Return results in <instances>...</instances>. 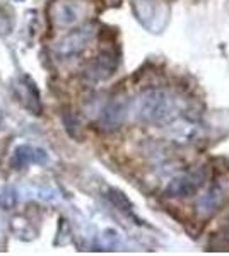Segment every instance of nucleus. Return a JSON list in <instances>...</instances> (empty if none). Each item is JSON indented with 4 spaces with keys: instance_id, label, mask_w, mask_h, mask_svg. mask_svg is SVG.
<instances>
[{
    "instance_id": "obj_13",
    "label": "nucleus",
    "mask_w": 229,
    "mask_h": 256,
    "mask_svg": "<svg viewBox=\"0 0 229 256\" xmlns=\"http://www.w3.org/2000/svg\"><path fill=\"white\" fill-rule=\"evenodd\" d=\"M18 192H16L14 188L7 186L4 188L2 192H0V208L4 210H11L14 208L16 205H18Z\"/></svg>"
},
{
    "instance_id": "obj_5",
    "label": "nucleus",
    "mask_w": 229,
    "mask_h": 256,
    "mask_svg": "<svg viewBox=\"0 0 229 256\" xmlns=\"http://www.w3.org/2000/svg\"><path fill=\"white\" fill-rule=\"evenodd\" d=\"M229 193L227 183H224L222 180H215L214 183L207 188L205 193H202L195 202V208H197L198 216L202 217H212L214 214H217L220 207L224 205Z\"/></svg>"
},
{
    "instance_id": "obj_6",
    "label": "nucleus",
    "mask_w": 229,
    "mask_h": 256,
    "mask_svg": "<svg viewBox=\"0 0 229 256\" xmlns=\"http://www.w3.org/2000/svg\"><path fill=\"white\" fill-rule=\"evenodd\" d=\"M94 36V30L91 26H86V28H81V30H76L69 34H65L64 38L57 43L55 46V52L58 53L60 56H72V55H77L84 50L89 41L93 40Z\"/></svg>"
},
{
    "instance_id": "obj_10",
    "label": "nucleus",
    "mask_w": 229,
    "mask_h": 256,
    "mask_svg": "<svg viewBox=\"0 0 229 256\" xmlns=\"http://www.w3.org/2000/svg\"><path fill=\"white\" fill-rule=\"evenodd\" d=\"M84 14V7L79 2H60L55 7V19L57 24L60 26H70V24L77 22Z\"/></svg>"
},
{
    "instance_id": "obj_12",
    "label": "nucleus",
    "mask_w": 229,
    "mask_h": 256,
    "mask_svg": "<svg viewBox=\"0 0 229 256\" xmlns=\"http://www.w3.org/2000/svg\"><path fill=\"white\" fill-rule=\"evenodd\" d=\"M108 198H110L111 204L116 205L120 210H123V212H127V214L132 212L130 202L127 200V196H125L122 192H118V190H115V188H110L108 190Z\"/></svg>"
},
{
    "instance_id": "obj_15",
    "label": "nucleus",
    "mask_w": 229,
    "mask_h": 256,
    "mask_svg": "<svg viewBox=\"0 0 229 256\" xmlns=\"http://www.w3.org/2000/svg\"><path fill=\"white\" fill-rule=\"evenodd\" d=\"M120 242V234L115 229H106L101 236V246L103 248H116Z\"/></svg>"
},
{
    "instance_id": "obj_3",
    "label": "nucleus",
    "mask_w": 229,
    "mask_h": 256,
    "mask_svg": "<svg viewBox=\"0 0 229 256\" xmlns=\"http://www.w3.org/2000/svg\"><path fill=\"white\" fill-rule=\"evenodd\" d=\"M135 18L145 30L161 32L168 22V9L159 0H132Z\"/></svg>"
},
{
    "instance_id": "obj_4",
    "label": "nucleus",
    "mask_w": 229,
    "mask_h": 256,
    "mask_svg": "<svg viewBox=\"0 0 229 256\" xmlns=\"http://www.w3.org/2000/svg\"><path fill=\"white\" fill-rule=\"evenodd\" d=\"M202 135V126L197 120L188 116H174L166 123V137L178 146H190Z\"/></svg>"
},
{
    "instance_id": "obj_17",
    "label": "nucleus",
    "mask_w": 229,
    "mask_h": 256,
    "mask_svg": "<svg viewBox=\"0 0 229 256\" xmlns=\"http://www.w3.org/2000/svg\"><path fill=\"white\" fill-rule=\"evenodd\" d=\"M16 2H23V0H16Z\"/></svg>"
},
{
    "instance_id": "obj_14",
    "label": "nucleus",
    "mask_w": 229,
    "mask_h": 256,
    "mask_svg": "<svg viewBox=\"0 0 229 256\" xmlns=\"http://www.w3.org/2000/svg\"><path fill=\"white\" fill-rule=\"evenodd\" d=\"M12 28H14V20H12V16L6 9H0V36L11 34Z\"/></svg>"
},
{
    "instance_id": "obj_7",
    "label": "nucleus",
    "mask_w": 229,
    "mask_h": 256,
    "mask_svg": "<svg viewBox=\"0 0 229 256\" xmlns=\"http://www.w3.org/2000/svg\"><path fill=\"white\" fill-rule=\"evenodd\" d=\"M16 90H18V96L21 99V102L24 104L29 113L40 116L41 111H43V106H41V96L40 90L36 88V84L33 82L31 77L23 76L19 77L18 84H16Z\"/></svg>"
},
{
    "instance_id": "obj_9",
    "label": "nucleus",
    "mask_w": 229,
    "mask_h": 256,
    "mask_svg": "<svg viewBox=\"0 0 229 256\" xmlns=\"http://www.w3.org/2000/svg\"><path fill=\"white\" fill-rule=\"evenodd\" d=\"M128 113V108L123 101H113L103 110L101 116H99V123L106 128V130H115L123 123L125 116Z\"/></svg>"
},
{
    "instance_id": "obj_2",
    "label": "nucleus",
    "mask_w": 229,
    "mask_h": 256,
    "mask_svg": "<svg viewBox=\"0 0 229 256\" xmlns=\"http://www.w3.org/2000/svg\"><path fill=\"white\" fill-rule=\"evenodd\" d=\"M207 178H209V171L205 168H195L180 172L166 184L164 193L169 198H188L200 192L203 184L207 183Z\"/></svg>"
},
{
    "instance_id": "obj_8",
    "label": "nucleus",
    "mask_w": 229,
    "mask_h": 256,
    "mask_svg": "<svg viewBox=\"0 0 229 256\" xmlns=\"http://www.w3.org/2000/svg\"><path fill=\"white\" fill-rule=\"evenodd\" d=\"M48 162V154L47 150L29 144H23L14 150L12 154V166L16 169H24L31 164H47Z\"/></svg>"
},
{
    "instance_id": "obj_1",
    "label": "nucleus",
    "mask_w": 229,
    "mask_h": 256,
    "mask_svg": "<svg viewBox=\"0 0 229 256\" xmlns=\"http://www.w3.org/2000/svg\"><path fill=\"white\" fill-rule=\"evenodd\" d=\"M178 98L164 89H147L134 99L130 111L144 125H162L178 116Z\"/></svg>"
},
{
    "instance_id": "obj_16",
    "label": "nucleus",
    "mask_w": 229,
    "mask_h": 256,
    "mask_svg": "<svg viewBox=\"0 0 229 256\" xmlns=\"http://www.w3.org/2000/svg\"><path fill=\"white\" fill-rule=\"evenodd\" d=\"M0 123H2V111H0Z\"/></svg>"
},
{
    "instance_id": "obj_11",
    "label": "nucleus",
    "mask_w": 229,
    "mask_h": 256,
    "mask_svg": "<svg viewBox=\"0 0 229 256\" xmlns=\"http://www.w3.org/2000/svg\"><path fill=\"white\" fill-rule=\"evenodd\" d=\"M115 68H116L115 55L110 52H105L98 56L93 70H91V74H93L96 79H106V77H110L111 74L115 72Z\"/></svg>"
}]
</instances>
